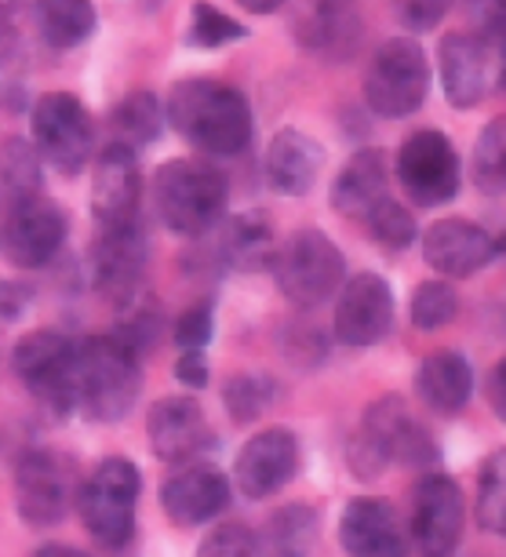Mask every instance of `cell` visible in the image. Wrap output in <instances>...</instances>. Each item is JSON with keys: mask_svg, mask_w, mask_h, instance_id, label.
<instances>
[{"mask_svg": "<svg viewBox=\"0 0 506 557\" xmlns=\"http://www.w3.org/2000/svg\"><path fill=\"white\" fill-rule=\"evenodd\" d=\"M495 251H503V256H506V237H503V240H495Z\"/></svg>", "mask_w": 506, "mask_h": 557, "instance_id": "cell-51", "label": "cell"}, {"mask_svg": "<svg viewBox=\"0 0 506 557\" xmlns=\"http://www.w3.org/2000/svg\"><path fill=\"white\" fill-rule=\"evenodd\" d=\"M335 339L354 350L383 343L394 329V288L383 273H354L335 292Z\"/></svg>", "mask_w": 506, "mask_h": 557, "instance_id": "cell-14", "label": "cell"}, {"mask_svg": "<svg viewBox=\"0 0 506 557\" xmlns=\"http://www.w3.org/2000/svg\"><path fill=\"white\" fill-rule=\"evenodd\" d=\"M437 73H441V91L452 110H473L489 99L495 84V48L484 45L481 37L456 29L445 34L437 45Z\"/></svg>", "mask_w": 506, "mask_h": 557, "instance_id": "cell-17", "label": "cell"}, {"mask_svg": "<svg viewBox=\"0 0 506 557\" xmlns=\"http://www.w3.org/2000/svg\"><path fill=\"white\" fill-rule=\"evenodd\" d=\"M462 521H467V503L456 481L441 470H427L423 478H416L405 529L419 557H452L462 540Z\"/></svg>", "mask_w": 506, "mask_h": 557, "instance_id": "cell-10", "label": "cell"}, {"mask_svg": "<svg viewBox=\"0 0 506 557\" xmlns=\"http://www.w3.org/2000/svg\"><path fill=\"white\" fill-rule=\"evenodd\" d=\"M318 535V510L307 507V503H284L256 532V557H313Z\"/></svg>", "mask_w": 506, "mask_h": 557, "instance_id": "cell-27", "label": "cell"}, {"mask_svg": "<svg viewBox=\"0 0 506 557\" xmlns=\"http://www.w3.org/2000/svg\"><path fill=\"white\" fill-rule=\"evenodd\" d=\"M175 380L186 383L189 391H205L212 372H208V357L205 350H183L175 357Z\"/></svg>", "mask_w": 506, "mask_h": 557, "instance_id": "cell-43", "label": "cell"}, {"mask_svg": "<svg viewBox=\"0 0 506 557\" xmlns=\"http://www.w3.org/2000/svg\"><path fill=\"white\" fill-rule=\"evenodd\" d=\"M91 113L70 91H48L34 107V150L62 175H81L91 157Z\"/></svg>", "mask_w": 506, "mask_h": 557, "instance_id": "cell-12", "label": "cell"}, {"mask_svg": "<svg viewBox=\"0 0 506 557\" xmlns=\"http://www.w3.org/2000/svg\"><path fill=\"white\" fill-rule=\"evenodd\" d=\"M397 183L416 208L448 205L462 186V161L445 132H412L397 150Z\"/></svg>", "mask_w": 506, "mask_h": 557, "instance_id": "cell-9", "label": "cell"}, {"mask_svg": "<svg viewBox=\"0 0 506 557\" xmlns=\"http://www.w3.org/2000/svg\"><path fill=\"white\" fill-rule=\"evenodd\" d=\"M66 212L48 197H23L12 201L0 223V251L18 270H45L66 245Z\"/></svg>", "mask_w": 506, "mask_h": 557, "instance_id": "cell-13", "label": "cell"}, {"mask_svg": "<svg viewBox=\"0 0 506 557\" xmlns=\"http://www.w3.org/2000/svg\"><path fill=\"white\" fill-rule=\"evenodd\" d=\"M73 364H77V343L55 329L26 332L12 350L18 383L59 416L73 412Z\"/></svg>", "mask_w": 506, "mask_h": 557, "instance_id": "cell-11", "label": "cell"}, {"mask_svg": "<svg viewBox=\"0 0 506 557\" xmlns=\"http://www.w3.org/2000/svg\"><path fill=\"white\" fill-rule=\"evenodd\" d=\"M416 394L437 416L462 412L473 397V368L467 361V354L459 350L427 354L423 364L416 368Z\"/></svg>", "mask_w": 506, "mask_h": 557, "instance_id": "cell-25", "label": "cell"}, {"mask_svg": "<svg viewBox=\"0 0 506 557\" xmlns=\"http://www.w3.org/2000/svg\"><path fill=\"white\" fill-rule=\"evenodd\" d=\"M321 168V143L299 128H281L267 146V183L281 197H307L318 186Z\"/></svg>", "mask_w": 506, "mask_h": 557, "instance_id": "cell-23", "label": "cell"}, {"mask_svg": "<svg viewBox=\"0 0 506 557\" xmlns=\"http://www.w3.org/2000/svg\"><path fill=\"white\" fill-rule=\"evenodd\" d=\"M15 23V0H0V34H8Z\"/></svg>", "mask_w": 506, "mask_h": 557, "instance_id": "cell-49", "label": "cell"}, {"mask_svg": "<svg viewBox=\"0 0 506 557\" xmlns=\"http://www.w3.org/2000/svg\"><path fill=\"white\" fill-rule=\"evenodd\" d=\"M299 470V441L292 430L284 426H267L256 437L245 441V448L237 451L234 462V481L240 499H270L288 485Z\"/></svg>", "mask_w": 506, "mask_h": 557, "instance_id": "cell-16", "label": "cell"}, {"mask_svg": "<svg viewBox=\"0 0 506 557\" xmlns=\"http://www.w3.org/2000/svg\"><path fill=\"white\" fill-rule=\"evenodd\" d=\"M234 499V485L212 462H186L161 481V510L178 529L215 521Z\"/></svg>", "mask_w": 506, "mask_h": 557, "instance_id": "cell-19", "label": "cell"}, {"mask_svg": "<svg viewBox=\"0 0 506 557\" xmlns=\"http://www.w3.org/2000/svg\"><path fill=\"white\" fill-rule=\"evenodd\" d=\"M77 467L62 451L29 448L15 462V513L26 529H51L77 503Z\"/></svg>", "mask_w": 506, "mask_h": 557, "instance_id": "cell-8", "label": "cell"}, {"mask_svg": "<svg viewBox=\"0 0 506 557\" xmlns=\"http://www.w3.org/2000/svg\"><path fill=\"white\" fill-rule=\"evenodd\" d=\"M146 267H150V240L143 226L99 230V240L91 245V285L110 302H132L143 292Z\"/></svg>", "mask_w": 506, "mask_h": 557, "instance_id": "cell-15", "label": "cell"}, {"mask_svg": "<svg viewBox=\"0 0 506 557\" xmlns=\"http://www.w3.org/2000/svg\"><path fill=\"white\" fill-rule=\"evenodd\" d=\"M390 197V161L383 150H357L350 161L340 168V175L332 178L329 201L343 219H357L365 223V215L372 212L379 201Z\"/></svg>", "mask_w": 506, "mask_h": 557, "instance_id": "cell-24", "label": "cell"}, {"mask_svg": "<svg viewBox=\"0 0 506 557\" xmlns=\"http://www.w3.org/2000/svg\"><path fill=\"white\" fill-rule=\"evenodd\" d=\"M215 335V313L208 302H197V307L183 310L172 324V339L178 350H208Z\"/></svg>", "mask_w": 506, "mask_h": 557, "instance_id": "cell-41", "label": "cell"}, {"mask_svg": "<svg viewBox=\"0 0 506 557\" xmlns=\"http://www.w3.org/2000/svg\"><path fill=\"white\" fill-rule=\"evenodd\" d=\"M273 256H277V240H273L267 219L256 212H240L234 219H226V226L219 230V259L230 270L240 273L270 270Z\"/></svg>", "mask_w": 506, "mask_h": 557, "instance_id": "cell-28", "label": "cell"}, {"mask_svg": "<svg viewBox=\"0 0 506 557\" xmlns=\"http://www.w3.org/2000/svg\"><path fill=\"white\" fill-rule=\"evenodd\" d=\"M419 245H423L427 267L434 270L441 281H467L499 256V251H495V237L489 230L459 215L437 219L434 226H427Z\"/></svg>", "mask_w": 506, "mask_h": 557, "instance_id": "cell-20", "label": "cell"}, {"mask_svg": "<svg viewBox=\"0 0 506 557\" xmlns=\"http://www.w3.org/2000/svg\"><path fill=\"white\" fill-rule=\"evenodd\" d=\"M245 37L248 26L237 23L234 15H226L223 8L208 4V0H197L194 12H189V45L194 48H223V45H237Z\"/></svg>", "mask_w": 506, "mask_h": 557, "instance_id": "cell-38", "label": "cell"}, {"mask_svg": "<svg viewBox=\"0 0 506 557\" xmlns=\"http://www.w3.org/2000/svg\"><path fill=\"white\" fill-rule=\"evenodd\" d=\"M459 8L467 18V34L492 48L506 37V0H459Z\"/></svg>", "mask_w": 506, "mask_h": 557, "instance_id": "cell-40", "label": "cell"}, {"mask_svg": "<svg viewBox=\"0 0 506 557\" xmlns=\"http://www.w3.org/2000/svg\"><path fill=\"white\" fill-rule=\"evenodd\" d=\"M456 0H397V18L408 34H430L445 23Z\"/></svg>", "mask_w": 506, "mask_h": 557, "instance_id": "cell-42", "label": "cell"}, {"mask_svg": "<svg viewBox=\"0 0 506 557\" xmlns=\"http://www.w3.org/2000/svg\"><path fill=\"white\" fill-rule=\"evenodd\" d=\"M143 361L113 335H91L77 343L73 364V412L91 423H121L139 401Z\"/></svg>", "mask_w": 506, "mask_h": 557, "instance_id": "cell-3", "label": "cell"}, {"mask_svg": "<svg viewBox=\"0 0 506 557\" xmlns=\"http://www.w3.org/2000/svg\"><path fill=\"white\" fill-rule=\"evenodd\" d=\"M303 354H310V364L324 361V335L310 332L307 324H292V339L284 343V357L288 361H303Z\"/></svg>", "mask_w": 506, "mask_h": 557, "instance_id": "cell-44", "label": "cell"}, {"mask_svg": "<svg viewBox=\"0 0 506 557\" xmlns=\"http://www.w3.org/2000/svg\"><path fill=\"white\" fill-rule=\"evenodd\" d=\"M473 186L489 197L506 194V117H495L481 128L470 157Z\"/></svg>", "mask_w": 506, "mask_h": 557, "instance_id": "cell-33", "label": "cell"}, {"mask_svg": "<svg viewBox=\"0 0 506 557\" xmlns=\"http://www.w3.org/2000/svg\"><path fill=\"white\" fill-rule=\"evenodd\" d=\"M237 4L245 8V12H251V15H273L284 0H237Z\"/></svg>", "mask_w": 506, "mask_h": 557, "instance_id": "cell-48", "label": "cell"}, {"mask_svg": "<svg viewBox=\"0 0 506 557\" xmlns=\"http://www.w3.org/2000/svg\"><path fill=\"white\" fill-rule=\"evenodd\" d=\"M34 557H88V554L77 550V546H70V543H45V546H37Z\"/></svg>", "mask_w": 506, "mask_h": 557, "instance_id": "cell-47", "label": "cell"}, {"mask_svg": "<svg viewBox=\"0 0 506 557\" xmlns=\"http://www.w3.org/2000/svg\"><path fill=\"white\" fill-rule=\"evenodd\" d=\"M437 459V441L408 412V401L400 394H386L368 405L361 426H357L350 448H346V462H350L354 478L361 481L383 478L394 462L412 470H434Z\"/></svg>", "mask_w": 506, "mask_h": 557, "instance_id": "cell-2", "label": "cell"}, {"mask_svg": "<svg viewBox=\"0 0 506 557\" xmlns=\"http://www.w3.org/2000/svg\"><path fill=\"white\" fill-rule=\"evenodd\" d=\"M270 270L277 292L299 310L329 302L346 281V259L324 230H295L277 248Z\"/></svg>", "mask_w": 506, "mask_h": 557, "instance_id": "cell-6", "label": "cell"}, {"mask_svg": "<svg viewBox=\"0 0 506 557\" xmlns=\"http://www.w3.org/2000/svg\"><path fill=\"white\" fill-rule=\"evenodd\" d=\"M143 172L135 150L110 143L91 164V215L99 230H118L139 223Z\"/></svg>", "mask_w": 506, "mask_h": 557, "instance_id": "cell-18", "label": "cell"}, {"mask_svg": "<svg viewBox=\"0 0 506 557\" xmlns=\"http://www.w3.org/2000/svg\"><path fill=\"white\" fill-rule=\"evenodd\" d=\"M365 230H368V237H372L375 245L386 248V251H405V248H412L419 240L416 215L408 212L400 201H394V197L379 201L372 212L365 215Z\"/></svg>", "mask_w": 506, "mask_h": 557, "instance_id": "cell-36", "label": "cell"}, {"mask_svg": "<svg viewBox=\"0 0 506 557\" xmlns=\"http://www.w3.org/2000/svg\"><path fill=\"white\" fill-rule=\"evenodd\" d=\"M121 318H118V329H113V339H118L124 350L135 354L143 361V357H150L157 350V343H161L164 335V313L161 307L150 299V292H139L132 302H124Z\"/></svg>", "mask_w": 506, "mask_h": 557, "instance_id": "cell-31", "label": "cell"}, {"mask_svg": "<svg viewBox=\"0 0 506 557\" xmlns=\"http://www.w3.org/2000/svg\"><path fill=\"white\" fill-rule=\"evenodd\" d=\"M473 518L489 535H506V448L484 456L478 470V492H473Z\"/></svg>", "mask_w": 506, "mask_h": 557, "instance_id": "cell-32", "label": "cell"}, {"mask_svg": "<svg viewBox=\"0 0 506 557\" xmlns=\"http://www.w3.org/2000/svg\"><path fill=\"white\" fill-rule=\"evenodd\" d=\"M495 51H499V59H495V66H499V73H495V84H499V88L506 91V37L499 40V45H495Z\"/></svg>", "mask_w": 506, "mask_h": 557, "instance_id": "cell-50", "label": "cell"}, {"mask_svg": "<svg viewBox=\"0 0 506 557\" xmlns=\"http://www.w3.org/2000/svg\"><path fill=\"white\" fill-rule=\"evenodd\" d=\"M0 190L8 205L40 194V153L26 139H8L0 146Z\"/></svg>", "mask_w": 506, "mask_h": 557, "instance_id": "cell-34", "label": "cell"}, {"mask_svg": "<svg viewBox=\"0 0 506 557\" xmlns=\"http://www.w3.org/2000/svg\"><path fill=\"white\" fill-rule=\"evenodd\" d=\"M277 401V383L270 375H251V372H240V375H230L226 386H223V405L234 423H256V419L267 412V408Z\"/></svg>", "mask_w": 506, "mask_h": 557, "instance_id": "cell-35", "label": "cell"}, {"mask_svg": "<svg viewBox=\"0 0 506 557\" xmlns=\"http://www.w3.org/2000/svg\"><path fill=\"white\" fill-rule=\"evenodd\" d=\"M113 132H118V143L128 146V150L150 146L161 139V132H164V107L157 102L153 91L135 88L118 102V110H113Z\"/></svg>", "mask_w": 506, "mask_h": 557, "instance_id": "cell-30", "label": "cell"}, {"mask_svg": "<svg viewBox=\"0 0 506 557\" xmlns=\"http://www.w3.org/2000/svg\"><path fill=\"white\" fill-rule=\"evenodd\" d=\"M230 205V183L215 164L200 157H175L153 175V208L178 237L208 234Z\"/></svg>", "mask_w": 506, "mask_h": 557, "instance_id": "cell-4", "label": "cell"}, {"mask_svg": "<svg viewBox=\"0 0 506 557\" xmlns=\"http://www.w3.org/2000/svg\"><path fill=\"white\" fill-rule=\"evenodd\" d=\"M340 543L346 557H408L405 518L390 499L379 496H357L340 513Z\"/></svg>", "mask_w": 506, "mask_h": 557, "instance_id": "cell-21", "label": "cell"}, {"mask_svg": "<svg viewBox=\"0 0 506 557\" xmlns=\"http://www.w3.org/2000/svg\"><path fill=\"white\" fill-rule=\"evenodd\" d=\"M143 474L132 459L110 456L91 470L77 488L81 521L88 535L107 550H121L135 535V507H139Z\"/></svg>", "mask_w": 506, "mask_h": 557, "instance_id": "cell-5", "label": "cell"}, {"mask_svg": "<svg viewBox=\"0 0 506 557\" xmlns=\"http://www.w3.org/2000/svg\"><path fill=\"white\" fill-rule=\"evenodd\" d=\"M430 96V55L416 37H390L365 70V102L375 117H412Z\"/></svg>", "mask_w": 506, "mask_h": 557, "instance_id": "cell-7", "label": "cell"}, {"mask_svg": "<svg viewBox=\"0 0 506 557\" xmlns=\"http://www.w3.org/2000/svg\"><path fill=\"white\" fill-rule=\"evenodd\" d=\"M146 434H150V448L157 459L164 462H186L208 445V419L194 397L172 394L153 401L150 416H146Z\"/></svg>", "mask_w": 506, "mask_h": 557, "instance_id": "cell-22", "label": "cell"}, {"mask_svg": "<svg viewBox=\"0 0 506 557\" xmlns=\"http://www.w3.org/2000/svg\"><path fill=\"white\" fill-rule=\"evenodd\" d=\"M34 302V288L23 281H0V321H18Z\"/></svg>", "mask_w": 506, "mask_h": 557, "instance_id": "cell-45", "label": "cell"}, {"mask_svg": "<svg viewBox=\"0 0 506 557\" xmlns=\"http://www.w3.org/2000/svg\"><path fill=\"white\" fill-rule=\"evenodd\" d=\"M164 121L205 157H237L251 143V107L234 84L186 77L168 96Z\"/></svg>", "mask_w": 506, "mask_h": 557, "instance_id": "cell-1", "label": "cell"}, {"mask_svg": "<svg viewBox=\"0 0 506 557\" xmlns=\"http://www.w3.org/2000/svg\"><path fill=\"white\" fill-rule=\"evenodd\" d=\"M34 26L45 45L66 51L95 34L99 15L91 0H34Z\"/></svg>", "mask_w": 506, "mask_h": 557, "instance_id": "cell-29", "label": "cell"}, {"mask_svg": "<svg viewBox=\"0 0 506 557\" xmlns=\"http://www.w3.org/2000/svg\"><path fill=\"white\" fill-rule=\"evenodd\" d=\"M197 557H256V532L240 521H226L200 540Z\"/></svg>", "mask_w": 506, "mask_h": 557, "instance_id": "cell-39", "label": "cell"}, {"mask_svg": "<svg viewBox=\"0 0 506 557\" xmlns=\"http://www.w3.org/2000/svg\"><path fill=\"white\" fill-rule=\"evenodd\" d=\"M295 37L324 59H343L354 55L357 40H361V18L340 0H313L295 23Z\"/></svg>", "mask_w": 506, "mask_h": 557, "instance_id": "cell-26", "label": "cell"}, {"mask_svg": "<svg viewBox=\"0 0 506 557\" xmlns=\"http://www.w3.org/2000/svg\"><path fill=\"white\" fill-rule=\"evenodd\" d=\"M459 318V292L452 288V281H423L416 285L412 296V324L419 332H441Z\"/></svg>", "mask_w": 506, "mask_h": 557, "instance_id": "cell-37", "label": "cell"}, {"mask_svg": "<svg viewBox=\"0 0 506 557\" xmlns=\"http://www.w3.org/2000/svg\"><path fill=\"white\" fill-rule=\"evenodd\" d=\"M489 408L492 416L506 423V354L499 357V364L489 372Z\"/></svg>", "mask_w": 506, "mask_h": 557, "instance_id": "cell-46", "label": "cell"}]
</instances>
